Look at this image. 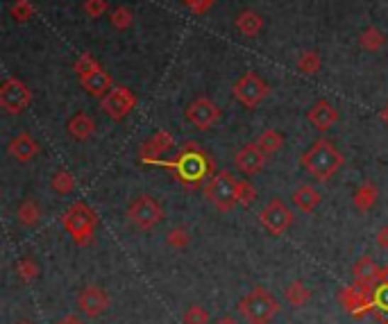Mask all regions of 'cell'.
<instances>
[{
	"instance_id": "1",
	"label": "cell",
	"mask_w": 388,
	"mask_h": 324,
	"mask_svg": "<svg viewBox=\"0 0 388 324\" xmlns=\"http://www.w3.org/2000/svg\"><path fill=\"white\" fill-rule=\"evenodd\" d=\"M343 164H345L343 155H340L336 145L329 143L327 138H318V141L302 155V168L318 181L332 179Z\"/></svg>"
},
{
	"instance_id": "2",
	"label": "cell",
	"mask_w": 388,
	"mask_h": 324,
	"mask_svg": "<svg viewBox=\"0 0 388 324\" xmlns=\"http://www.w3.org/2000/svg\"><path fill=\"white\" fill-rule=\"evenodd\" d=\"M173 168L177 172L179 181L187 184V186H198V184L207 181L209 172L214 170L209 155L204 152L202 147H198L196 143H187L184 147H182V152L175 159Z\"/></svg>"
},
{
	"instance_id": "3",
	"label": "cell",
	"mask_w": 388,
	"mask_h": 324,
	"mask_svg": "<svg viewBox=\"0 0 388 324\" xmlns=\"http://www.w3.org/2000/svg\"><path fill=\"white\" fill-rule=\"evenodd\" d=\"M236 308H238V315L248 324H270L279 313V302L266 288L257 286L241 297V302H238Z\"/></svg>"
},
{
	"instance_id": "4",
	"label": "cell",
	"mask_w": 388,
	"mask_h": 324,
	"mask_svg": "<svg viewBox=\"0 0 388 324\" xmlns=\"http://www.w3.org/2000/svg\"><path fill=\"white\" fill-rule=\"evenodd\" d=\"M62 225L66 234L71 236L79 247H84L94 240L98 216L94 209H89L84 202H75L73 206H68L66 213L62 216Z\"/></svg>"
},
{
	"instance_id": "5",
	"label": "cell",
	"mask_w": 388,
	"mask_h": 324,
	"mask_svg": "<svg viewBox=\"0 0 388 324\" xmlns=\"http://www.w3.org/2000/svg\"><path fill=\"white\" fill-rule=\"evenodd\" d=\"M204 200H207L216 211L230 213L236 202V179L230 170H221L211 175L204 184Z\"/></svg>"
},
{
	"instance_id": "6",
	"label": "cell",
	"mask_w": 388,
	"mask_h": 324,
	"mask_svg": "<svg viewBox=\"0 0 388 324\" xmlns=\"http://www.w3.org/2000/svg\"><path fill=\"white\" fill-rule=\"evenodd\" d=\"M128 218H130V223L136 229L150 231V229H155L159 223H162L164 209L159 206V202L155 198H150V195H141V198H136L128 206Z\"/></svg>"
},
{
	"instance_id": "7",
	"label": "cell",
	"mask_w": 388,
	"mask_h": 324,
	"mask_svg": "<svg viewBox=\"0 0 388 324\" xmlns=\"http://www.w3.org/2000/svg\"><path fill=\"white\" fill-rule=\"evenodd\" d=\"M270 94V86L261 79L257 73H245L238 82L232 86V96L241 102L245 109H255L266 100Z\"/></svg>"
},
{
	"instance_id": "8",
	"label": "cell",
	"mask_w": 388,
	"mask_h": 324,
	"mask_svg": "<svg viewBox=\"0 0 388 324\" xmlns=\"http://www.w3.org/2000/svg\"><path fill=\"white\" fill-rule=\"evenodd\" d=\"M136 105H139V100L125 86H113L105 98H100V109L111 121H123L136 109Z\"/></svg>"
},
{
	"instance_id": "9",
	"label": "cell",
	"mask_w": 388,
	"mask_h": 324,
	"mask_svg": "<svg viewBox=\"0 0 388 324\" xmlns=\"http://www.w3.org/2000/svg\"><path fill=\"white\" fill-rule=\"evenodd\" d=\"M32 94L28 84L18 77H9L0 86V109L7 113H21L30 107Z\"/></svg>"
},
{
	"instance_id": "10",
	"label": "cell",
	"mask_w": 388,
	"mask_h": 324,
	"mask_svg": "<svg viewBox=\"0 0 388 324\" xmlns=\"http://www.w3.org/2000/svg\"><path fill=\"white\" fill-rule=\"evenodd\" d=\"M259 225L264 227L270 236H282L293 225V213L279 198H272L264 209L259 211Z\"/></svg>"
},
{
	"instance_id": "11",
	"label": "cell",
	"mask_w": 388,
	"mask_h": 324,
	"mask_svg": "<svg viewBox=\"0 0 388 324\" xmlns=\"http://www.w3.org/2000/svg\"><path fill=\"white\" fill-rule=\"evenodd\" d=\"M184 116H187V121L193 127H196V130L207 132V130H211V127L221 121V109L209 98H196L193 102H189Z\"/></svg>"
},
{
	"instance_id": "12",
	"label": "cell",
	"mask_w": 388,
	"mask_h": 324,
	"mask_svg": "<svg viewBox=\"0 0 388 324\" xmlns=\"http://www.w3.org/2000/svg\"><path fill=\"white\" fill-rule=\"evenodd\" d=\"M109 295L102 291L100 286H87L82 288V291L77 293V299H75V304L79 308V313L87 315V318H100L105 311L109 308Z\"/></svg>"
},
{
	"instance_id": "13",
	"label": "cell",
	"mask_w": 388,
	"mask_h": 324,
	"mask_svg": "<svg viewBox=\"0 0 388 324\" xmlns=\"http://www.w3.org/2000/svg\"><path fill=\"white\" fill-rule=\"evenodd\" d=\"M340 306H343L348 313L352 315H361L366 308H372V288H363V286H348L340 291L338 295Z\"/></svg>"
},
{
	"instance_id": "14",
	"label": "cell",
	"mask_w": 388,
	"mask_h": 324,
	"mask_svg": "<svg viewBox=\"0 0 388 324\" xmlns=\"http://www.w3.org/2000/svg\"><path fill=\"white\" fill-rule=\"evenodd\" d=\"M234 164H236V168L241 170L245 177H255V175H259L261 170H264L266 155L261 152L257 143H248V145H243L234 155Z\"/></svg>"
},
{
	"instance_id": "15",
	"label": "cell",
	"mask_w": 388,
	"mask_h": 324,
	"mask_svg": "<svg viewBox=\"0 0 388 324\" xmlns=\"http://www.w3.org/2000/svg\"><path fill=\"white\" fill-rule=\"evenodd\" d=\"M306 121H309L318 132H329L338 123V109L327 100H316L306 111Z\"/></svg>"
},
{
	"instance_id": "16",
	"label": "cell",
	"mask_w": 388,
	"mask_h": 324,
	"mask_svg": "<svg viewBox=\"0 0 388 324\" xmlns=\"http://www.w3.org/2000/svg\"><path fill=\"white\" fill-rule=\"evenodd\" d=\"M7 155L11 159L21 161V164H28V161H32L34 157L39 155V143L34 141V138L30 134H16L11 141L7 143Z\"/></svg>"
},
{
	"instance_id": "17",
	"label": "cell",
	"mask_w": 388,
	"mask_h": 324,
	"mask_svg": "<svg viewBox=\"0 0 388 324\" xmlns=\"http://www.w3.org/2000/svg\"><path fill=\"white\" fill-rule=\"evenodd\" d=\"M352 274H355L357 286L375 288V284H377L382 276V268L372 261V257H361L352 265Z\"/></svg>"
},
{
	"instance_id": "18",
	"label": "cell",
	"mask_w": 388,
	"mask_h": 324,
	"mask_svg": "<svg viewBox=\"0 0 388 324\" xmlns=\"http://www.w3.org/2000/svg\"><path fill=\"white\" fill-rule=\"evenodd\" d=\"M173 145H175L173 134L166 132V130H159V132H155V134H153L150 141H145V143L141 145L139 157H141L143 161H153V159H157L159 155L168 152V150L173 147Z\"/></svg>"
},
{
	"instance_id": "19",
	"label": "cell",
	"mask_w": 388,
	"mask_h": 324,
	"mask_svg": "<svg viewBox=\"0 0 388 324\" xmlns=\"http://www.w3.org/2000/svg\"><path fill=\"white\" fill-rule=\"evenodd\" d=\"M79 84H82V89L87 91L89 96L105 98L109 91L113 89V79H111V75L105 71V68H98L96 73H91L89 77L79 79Z\"/></svg>"
},
{
	"instance_id": "20",
	"label": "cell",
	"mask_w": 388,
	"mask_h": 324,
	"mask_svg": "<svg viewBox=\"0 0 388 324\" xmlns=\"http://www.w3.org/2000/svg\"><path fill=\"white\" fill-rule=\"evenodd\" d=\"M66 132L71 138H75V141H87V138L94 136V132H96V121L91 118V116L79 111L73 116V118H68Z\"/></svg>"
},
{
	"instance_id": "21",
	"label": "cell",
	"mask_w": 388,
	"mask_h": 324,
	"mask_svg": "<svg viewBox=\"0 0 388 324\" xmlns=\"http://www.w3.org/2000/svg\"><path fill=\"white\" fill-rule=\"evenodd\" d=\"M321 202H323V195L314 186H309V184H302V186L295 189L293 193V204L298 206L302 213H314L318 206H321Z\"/></svg>"
},
{
	"instance_id": "22",
	"label": "cell",
	"mask_w": 388,
	"mask_h": 324,
	"mask_svg": "<svg viewBox=\"0 0 388 324\" xmlns=\"http://www.w3.org/2000/svg\"><path fill=\"white\" fill-rule=\"evenodd\" d=\"M236 30L243 34V37H250L255 39L261 34V30H264V18H261V14H257L255 9H243L241 14L236 16Z\"/></svg>"
},
{
	"instance_id": "23",
	"label": "cell",
	"mask_w": 388,
	"mask_h": 324,
	"mask_svg": "<svg viewBox=\"0 0 388 324\" xmlns=\"http://www.w3.org/2000/svg\"><path fill=\"white\" fill-rule=\"evenodd\" d=\"M377 200H379V189L375 186L372 181H363L361 186L355 191V198H352V202H355V206H357V211H361V213L370 211L372 206L377 204Z\"/></svg>"
},
{
	"instance_id": "24",
	"label": "cell",
	"mask_w": 388,
	"mask_h": 324,
	"mask_svg": "<svg viewBox=\"0 0 388 324\" xmlns=\"http://www.w3.org/2000/svg\"><path fill=\"white\" fill-rule=\"evenodd\" d=\"M257 145H259V150L266 157H272V155H277L279 150L284 147V136L277 130H264V132L259 134V138H257Z\"/></svg>"
},
{
	"instance_id": "25",
	"label": "cell",
	"mask_w": 388,
	"mask_h": 324,
	"mask_svg": "<svg viewBox=\"0 0 388 324\" xmlns=\"http://www.w3.org/2000/svg\"><path fill=\"white\" fill-rule=\"evenodd\" d=\"M284 299H287L293 308H302L311 299V291L302 281H291L284 288Z\"/></svg>"
},
{
	"instance_id": "26",
	"label": "cell",
	"mask_w": 388,
	"mask_h": 324,
	"mask_svg": "<svg viewBox=\"0 0 388 324\" xmlns=\"http://www.w3.org/2000/svg\"><path fill=\"white\" fill-rule=\"evenodd\" d=\"M16 218L23 227H37L41 220V206L34 200H23L16 209Z\"/></svg>"
},
{
	"instance_id": "27",
	"label": "cell",
	"mask_w": 388,
	"mask_h": 324,
	"mask_svg": "<svg viewBox=\"0 0 388 324\" xmlns=\"http://www.w3.org/2000/svg\"><path fill=\"white\" fill-rule=\"evenodd\" d=\"M384 43H386V34L379 30V28H366L361 34H359V45L363 50H368V52H377L384 48Z\"/></svg>"
},
{
	"instance_id": "28",
	"label": "cell",
	"mask_w": 388,
	"mask_h": 324,
	"mask_svg": "<svg viewBox=\"0 0 388 324\" xmlns=\"http://www.w3.org/2000/svg\"><path fill=\"white\" fill-rule=\"evenodd\" d=\"M39 272H41L39 263L34 261L32 257H21V259L14 263V274L18 276V279H21L23 284L34 281V279L39 276Z\"/></svg>"
},
{
	"instance_id": "29",
	"label": "cell",
	"mask_w": 388,
	"mask_h": 324,
	"mask_svg": "<svg viewBox=\"0 0 388 324\" xmlns=\"http://www.w3.org/2000/svg\"><path fill=\"white\" fill-rule=\"evenodd\" d=\"M321 66H323V60L316 50H304L300 52L298 60H295V68H298L302 75H316L321 71Z\"/></svg>"
},
{
	"instance_id": "30",
	"label": "cell",
	"mask_w": 388,
	"mask_h": 324,
	"mask_svg": "<svg viewBox=\"0 0 388 324\" xmlns=\"http://www.w3.org/2000/svg\"><path fill=\"white\" fill-rule=\"evenodd\" d=\"M50 189L57 193V195H68L75 191V177L71 175L68 170H57L52 179H50Z\"/></svg>"
},
{
	"instance_id": "31",
	"label": "cell",
	"mask_w": 388,
	"mask_h": 324,
	"mask_svg": "<svg viewBox=\"0 0 388 324\" xmlns=\"http://www.w3.org/2000/svg\"><path fill=\"white\" fill-rule=\"evenodd\" d=\"M189 242H191V236H189V231L184 227H173L166 234V245L168 247H173V250H187L189 247Z\"/></svg>"
},
{
	"instance_id": "32",
	"label": "cell",
	"mask_w": 388,
	"mask_h": 324,
	"mask_svg": "<svg viewBox=\"0 0 388 324\" xmlns=\"http://www.w3.org/2000/svg\"><path fill=\"white\" fill-rule=\"evenodd\" d=\"M9 14L16 23H28L34 16V5L30 3V0H14L9 7Z\"/></svg>"
},
{
	"instance_id": "33",
	"label": "cell",
	"mask_w": 388,
	"mask_h": 324,
	"mask_svg": "<svg viewBox=\"0 0 388 324\" xmlns=\"http://www.w3.org/2000/svg\"><path fill=\"white\" fill-rule=\"evenodd\" d=\"M109 21H111V26L116 28L118 32H123V30H128V28L132 26V21H134V14H132V9H130V7L121 5V7H116V9L111 11Z\"/></svg>"
},
{
	"instance_id": "34",
	"label": "cell",
	"mask_w": 388,
	"mask_h": 324,
	"mask_svg": "<svg viewBox=\"0 0 388 324\" xmlns=\"http://www.w3.org/2000/svg\"><path fill=\"white\" fill-rule=\"evenodd\" d=\"M98 68H102V66H100L91 55H79V57H77V62L73 64V71L77 73L79 79H84V77H89L91 73H96Z\"/></svg>"
},
{
	"instance_id": "35",
	"label": "cell",
	"mask_w": 388,
	"mask_h": 324,
	"mask_svg": "<svg viewBox=\"0 0 388 324\" xmlns=\"http://www.w3.org/2000/svg\"><path fill=\"white\" fill-rule=\"evenodd\" d=\"M182 324H209V311L204 306L193 304L182 315Z\"/></svg>"
},
{
	"instance_id": "36",
	"label": "cell",
	"mask_w": 388,
	"mask_h": 324,
	"mask_svg": "<svg viewBox=\"0 0 388 324\" xmlns=\"http://www.w3.org/2000/svg\"><path fill=\"white\" fill-rule=\"evenodd\" d=\"M257 200V189L250 181H236V202L241 206H250Z\"/></svg>"
},
{
	"instance_id": "37",
	"label": "cell",
	"mask_w": 388,
	"mask_h": 324,
	"mask_svg": "<svg viewBox=\"0 0 388 324\" xmlns=\"http://www.w3.org/2000/svg\"><path fill=\"white\" fill-rule=\"evenodd\" d=\"M107 7H109L107 0H84V5H82L84 14L89 18H100L107 11Z\"/></svg>"
},
{
	"instance_id": "38",
	"label": "cell",
	"mask_w": 388,
	"mask_h": 324,
	"mask_svg": "<svg viewBox=\"0 0 388 324\" xmlns=\"http://www.w3.org/2000/svg\"><path fill=\"white\" fill-rule=\"evenodd\" d=\"M182 3H184L187 9L191 11V14H196V16L207 14V11L214 7V0H182Z\"/></svg>"
},
{
	"instance_id": "39",
	"label": "cell",
	"mask_w": 388,
	"mask_h": 324,
	"mask_svg": "<svg viewBox=\"0 0 388 324\" xmlns=\"http://www.w3.org/2000/svg\"><path fill=\"white\" fill-rule=\"evenodd\" d=\"M377 245L382 247V250H388V225H382L379 229H377Z\"/></svg>"
},
{
	"instance_id": "40",
	"label": "cell",
	"mask_w": 388,
	"mask_h": 324,
	"mask_svg": "<svg viewBox=\"0 0 388 324\" xmlns=\"http://www.w3.org/2000/svg\"><path fill=\"white\" fill-rule=\"evenodd\" d=\"M55 324H84V322L79 320L77 315H64L62 320H57Z\"/></svg>"
},
{
	"instance_id": "41",
	"label": "cell",
	"mask_w": 388,
	"mask_h": 324,
	"mask_svg": "<svg viewBox=\"0 0 388 324\" xmlns=\"http://www.w3.org/2000/svg\"><path fill=\"white\" fill-rule=\"evenodd\" d=\"M379 121H382L384 125H388V102L379 109Z\"/></svg>"
},
{
	"instance_id": "42",
	"label": "cell",
	"mask_w": 388,
	"mask_h": 324,
	"mask_svg": "<svg viewBox=\"0 0 388 324\" xmlns=\"http://www.w3.org/2000/svg\"><path fill=\"white\" fill-rule=\"evenodd\" d=\"M214 324H238V322L234 318H230V315H225V318H218Z\"/></svg>"
},
{
	"instance_id": "43",
	"label": "cell",
	"mask_w": 388,
	"mask_h": 324,
	"mask_svg": "<svg viewBox=\"0 0 388 324\" xmlns=\"http://www.w3.org/2000/svg\"><path fill=\"white\" fill-rule=\"evenodd\" d=\"M379 281H388V265H384V268H382V276H379Z\"/></svg>"
},
{
	"instance_id": "44",
	"label": "cell",
	"mask_w": 388,
	"mask_h": 324,
	"mask_svg": "<svg viewBox=\"0 0 388 324\" xmlns=\"http://www.w3.org/2000/svg\"><path fill=\"white\" fill-rule=\"evenodd\" d=\"M16 324H34V322H30V320H18Z\"/></svg>"
}]
</instances>
